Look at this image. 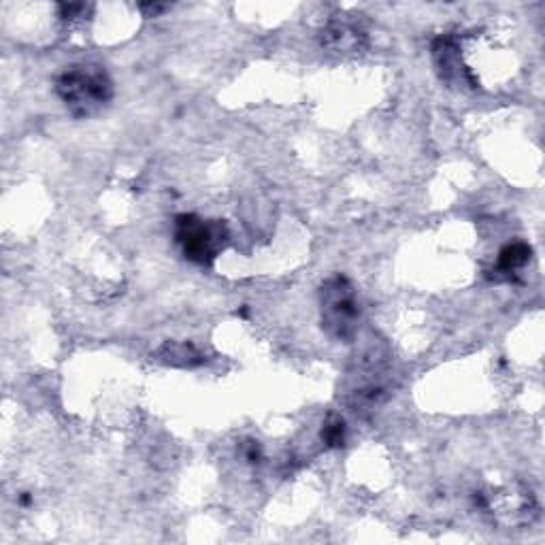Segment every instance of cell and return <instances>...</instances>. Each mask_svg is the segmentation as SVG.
<instances>
[{
  "label": "cell",
  "instance_id": "cell-1",
  "mask_svg": "<svg viewBox=\"0 0 545 545\" xmlns=\"http://www.w3.org/2000/svg\"><path fill=\"white\" fill-rule=\"evenodd\" d=\"M56 92L77 118H88L101 111L113 96V86L109 75L94 64H79L66 69L58 81Z\"/></svg>",
  "mask_w": 545,
  "mask_h": 545
},
{
  "label": "cell",
  "instance_id": "cell-2",
  "mask_svg": "<svg viewBox=\"0 0 545 545\" xmlns=\"http://www.w3.org/2000/svg\"><path fill=\"white\" fill-rule=\"evenodd\" d=\"M175 237L184 247L188 260L209 264L224 247L228 233L222 222H203L196 216H179L175 220Z\"/></svg>",
  "mask_w": 545,
  "mask_h": 545
},
{
  "label": "cell",
  "instance_id": "cell-3",
  "mask_svg": "<svg viewBox=\"0 0 545 545\" xmlns=\"http://www.w3.org/2000/svg\"><path fill=\"white\" fill-rule=\"evenodd\" d=\"M322 320L330 335L350 339L358 322V301L352 284L345 277H335L322 288Z\"/></svg>",
  "mask_w": 545,
  "mask_h": 545
},
{
  "label": "cell",
  "instance_id": "cell-4",
  "mask_svg": "<svg viewBox=\"0 0 545 545\" xmlns=\"http://www.w3.org/2000/svg\"><path fill=\"white\" fill-rule=\"evenodd\" d=\"M475 503L482 509H492V516L505 526L531 524L537 518V503L531 490L526 488H505L497 494H480Z\"/></svg>",
  "mask_w": 545,
  "mask_h": 545
},
{
  "label": "cell",
  "instance_id": "cell-5",
  "mask_svg": "<svg viewBox=\"0 0 545 545\" xmlns=\"http://www.w3.org/2000/svg\"><path fill=\"white\" fill-rule=\"evenodd\" d=\"M365 35L350 24H333L324 32V43L337 52H358Z\"/></svg>",
  "mask_w": 545,
  "mask_h": 545
},
{
  "label": "cell",
  "instance_id": "cell-6",
  "mask_svg": "<svg viewBox=\"0 0 545 545\" xmlns=\"http://www.w3.org/2000/svg\"><path fill=\"white\" fill-rule=\"evenodd\" d=\"M531 247H528L526 243H509L505 245L501 254H499V264H497V273H503V275H511L520 271L524 264L531 260Z\"/></svg>",
  "mask_w": 545,
  "mask_h": 545
},
{
  "label": "cell",
  "instance_id": "cell-7",
  "mask_svg": "<svg viewBox=\"0 0 545 545\" xmlns=\"http://www.w3.org/2000/svg\"><path fill=\"white\" fill-rule=\"evenodd\" d=\"M162 358H167L171 365H196V362H201V354L190 345H167L162 350Z\"/></svg>",
  "mask_w": 545,
  "mask_h": 545
},
{
  "label": "cell",
  "instance_id": "cell-8",
  "mask_svg": "<svg viewBox=\"0 0 545 545\" xmlns=\"http://www.w3.org/2000/svg\"><path fill=\"white\" fill-rule=\"evenodd\" d=\"M322 437H324V441L328 445H333V448H337V445H343V441H345V424H343V420H339V418L330 420L324 426Z\"/></svg>",
  "mask_w": 545,
  "mask_h": 545
}]
</instances>
